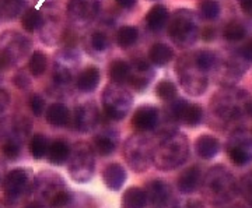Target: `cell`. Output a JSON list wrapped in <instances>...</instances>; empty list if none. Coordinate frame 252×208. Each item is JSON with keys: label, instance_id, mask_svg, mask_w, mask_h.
Here are the masks:
<instances>
[{"label": "cell", "instance_id": "obj_29", "mask_svg": "<svg viewBox=\"0 0 252 208\" xmlns=\"http://www.w3.org/2000/svg\"><path fill=\"white\" fill-rule=\"evenodd\" d=\"M172 57H174V51L171 49V46L162 44V42L154 44L149 51V62L153 63L154 66H158V67H162V66L170 63Z\"/></svg>", "mask_w": 252, "mask_h": 208}, {"label": "cell", "instance_id": "obj_47", "mask_svg": "<svg viewBox=\"0 0 252 208\" xmlns=\"http://www.w3.org/2000/svg\"><path fill=\"white\" fill-rule=\"evenodd\" d=\"M172 208H205L203 204L198 201V200H188V201H184V203H180L177 206H174Z\"/></svg>", "mask_w": 252, "mask_h": 208}, {"label": "cell", "instance_id": "obj_1", "mask_svg": "<svg viewBox=\"0 0 252 208\" xmlns=\"http://www.w3.org/2000/svg\"><path fill=\"white\" fill-rule=\"evenodd\" d=\"M252 98L248 91L237 87H223L212 97L209 113L215 129L233 131L245 119L251 118Z\"/></svg>", "mask_w": 252, "mask_h": 208}, {"label": "cell", "instance_id": "obj_16", "mask_svg": "<svg viewBox=\"0 0 252 208\" xmlns=\"http://www.w3.org/2000/svg\"><path fill=\"white\" fill-rule=\"evenodd\" d=\"M3 190L9 200H18L23 197L30 186V173L23 168H16L10 171L3 178Z\"/></svg>", "mask_w": 252, "mask_h": 208}, {"label": "cell", "instance_id": "obj_50", "mask_svg": "<svg viewBox=\"0 0 252 208\" xmlns=\"http://www.w3.org/2000/svg\"><path fill=\"white\" fill-rule=\"evenodd\" d=\"M119 3L124 9H132L137 3V0H119Z\"/></svg>", "mask_w": 252, "mask_h": 208}, {"label": "cell", "instance_id": "obj_41", "mask_svg": "<svg viewBox=\"0 0 252 208\" xmlns=\"http://www.w3.org/2000/svg\"><path fill=\"white\" fill-rule=\"evenodd\" d=\"M156 95H157V98L167 101V102L175 100V97H177V87H175V84L171 80L162 78L156 85Z\"/></svg>", "mask_w": 252, "mask_h": 208}, {"label": "cell", "instance_id": "obj_14", "mask_svg": "<svg viewBox=\"0 0 252 208\" xmlns=\"http://www.w3.org/2000/svg\"><path fill=\"white\" fill-rule=\"evenodd\" d=\"M31 46L32 44L30 38L18 31L9 29L0 34V52L6 54L13 64L24 59L30 53Z\"/></svg>", "mask_w": 252, "mask_h": 208}, {"label": "cell", "instance_id": "obj_46", "mask_svg": "<svg viewBox=\"0 0 252 208\" xmlns=\"http://www.w3.org/2000/svg\"><path fill=\"white\" fill-rule=\"evenodd\" d=\"M240 4V9L245 16L252 18V0H237Z\"/></svg>", "mask_w": 252, "mask_h": 208}, {"label": "cell", "instance_id": "obj_21", "mask_svg": "<svg viewBox=\"0 0 252 208\" xmlns=\"http://www.w3.org/2000/svg\"><path fill=\"white\" fill-rule=\"evenodd\" d=\"M119 143V133L114 129L105 127L93 140V150L101 156L114 154Z\"/></svg>", "mask_w": 252, "mask_h": 208}, {"label": "cell", "instance_id": "obj_12", "mask_svg": "<svg viewBox=\"0 0 252 208\" xmlns=\"http://www.w3.org/2000/svg\"><path fill=\"white\" fill-rule=\"evenodd\" d=\"M225 154L235 166H245L252 162V133L237 129L231 131L225 143Z\"/></svg>", "mask_w": 252, "mask_h": 208}, {"label": "cell", "instance_id": "obj_26", "mask_svg": "<svg viewBox=\"0 0 252 208\" xmlns=\"http://www.w3.org/2000/svg\"><path fill=\"white\" fill-rule=\"evenodd\" d=\"M99 80H101V73H99L98 67L95 66H89L86 69H83L79 76H77V80H76V84H77V88L81 91V92H93L98 87Z\"/></svg>", "mask_w": 252, "mask_h": 208}, {"label": "cell", "instance_id": "obj_33", "mask_svg": "<svg viewBox=\"0 0 252 208\" xmlns=\"http://www.w3.org/2000/svg\"><path fill=\"white\" fill-rule=\"evenodd\" d=\"M117 45L122 49H129L135 45L139 39V31L133 26H124L117 31Z\"/></svg>", "mask_w": 252, "mask_h": 208}, {"label": "cell", "instance_id": "obj_22", "mask_svg": "<svg viewBox=\"0 0 252 208\" xmlns=\"http://www.w3.org/2000/svg\"><path fill=\"white\" fill-rule=\"evenodd\" d=\"M202 179H203V173H202V169L198 165L189 166L185 171L181 172L178 179H177L178 190L184 194H192L200 187Z\"/></svg>", "mask_w": 252, "mask_h": 208}, {"label": "cell", "instance_id": "obj_35", "mask_svg": "<svg viewBox=\"0 0 252 208\" xmlns=\"http://www.w3.org/2000/svg\"><path fill=\"white\" fill-rule=\"evenodd\" d=\"M21 144H23V141H20L17 138L0 137V151H1V155L6 159H9V161L17 159L20 154H21Z\"/></svg>", "mask_w": 252, "mask_h": 208}, {"label": "cell", "instance_id": "obj_7", "mask_svg": "<svg viewBox=\"0 0 252 208\" xmlns=\"http://www.w3.org/2000/svg\"><path fill=\"white\" fill-rule=\"evenodd\" d=\"M251 62H248L238 49L228 54H220L212 78L221 87H235V84L243 78L245 72L250 69Z\"/></svg>", "mask_w": 252, "mask_h": 208}, {"label": "cell", "instance_id": "obj_45", "mask_svg": "<svg viewBox=\"0 0 252 208\" xmlns=\"http://www.w3.org/2000/svg\"><path fill=\"white\" fill-rule=\"evenodd\" d=\"M10 104V95L9 92L3 88H0V115L7 109Z\"/></svg>", "mask_w": 252, "mask_h": 208}, {"label": "cell", "instance_id": "obj_36", "mask_svg": "<svg viewBox=\"0 0 252 208\" xmlns=\"http://www.w3.org/2000/svg\"><path fill=\"white\" fill-rule=\"evenodd\" d=\"M48 69V56L42 51H35L28 60V72L34 77L44 76Z\"/></svg>", "mask_w": 252, "mask_h": 208}, {"label": "cell", "instance_id": "obj_43", "mask_svg": "<svg viewBox=\"0 0 252 208\" xmlns=\"http://www.w3.org/2000/svg\"><path fill=\"white\" fill-rule=\"evenodd\" d=\"M28 105H30L31 112L35 115L36 118H38V116H41V115H42V113L46 110L45 100H44L39 94H32V95L30 97Z\"/></svg>", "mask_w": 252, "mask_h": 208}, {"label": "cell", "instance_id": "obj_15", "mask_svg": "<svg viewBox=\"0 0 252 208\" xmlns=\"http://www.w3.org/2000/svg\"><path fill=\"white\" fill-rule=\"evenodd\" d=\"M99 13V0H70L67 3V16L77 27L89 26Z\"/></svg>", "mask_w": 252, "mask_h": 208}, {"label": "cell", "instance_id": "obj_24", "mask_svg": "<svg viewBox=\"0 0 252 208\" xmlns=\"http://www.w3.org/2000/svg\"><path fill=\"white\" fill-rule=\"evenodd\" d=\"M170 18V13L165 6L156 4L146 14V27L152 32H158L167 26Z\"/></svg>", "mask_w": 252, "mask_h": 208}, {"label": "cell", "instance_id": "obj_10", "mask_svg": "<svg viewBox=\"0 0 252 208\" xmlns=\"http://www.w3.org/2000/svg\"><path fill=\"white\" fill-rule=\"evenodd\" d=\"M95 168L94 150L87 143H76L70 150L67 169L70 178L77 183H86L93 178Z\"/></svg>", "mask_w": 252, "mask_h": 208}, {"label": "cell", "instance_id": "obj_25", "mask_svg": "<svg viewBox=\"0 0 252 208\" xmlns=\"http://www.w3.org/2000/svg\"><path fill=\"white\" fill-rule=\"evenodd\" d=\"M220 151V143L212 134H202L195 143V153L202 159H213Z\"/></svg>", "mask_w": 252, "mask_h": 208}, {"label": "cell", "instance_id": "obj_32", "mask_svg": "<svg viewBox=\"0 0 252 208\" xmlns=\"http://www.w3.org/2000/svg\"><path fill=\"white\" fill-rule=\"evenodd\" d=\"M87 48L90 49L93 53L101 54L107 52L109 48L108 35L101 29L93 31L90 35L87 36Z\"/></svg>", "mask_w": 252, "mask_h": 208}, {"label": "cell", "instance_id": "obj_44", "mask_svg": "<svg viewBox=\"0 0 252 208\" xmlns=\"http://www.w3.org/2000/svg\"><path fill=\"white\" fill-rule=\"evenodd\" d=\"M13 82L17 85L18 88H26L30 85V77H28L27 73L24 72H18L16 76H14V78H13Z\"/></svg>", "mask_w": 252, "mask_h": 208}, {"label": "cell", "instance_id": "obj_28", "mask_svg": "<svg viewBox=\"0 0 252 208\" xmlns=\"http://www.w3.org/2000/svg\"><path fill=\"white\" fill-rule=\"evenodd\" d=\"M72 147L67 144L64 140H56L49 144L48 148V161L54 165H63L66 161H69Z\"/></svg>", "mask_w": 252, "mask_h": 208}, {"label": "cell", "instance_id": "obj_4", "mask_svg": "<svg viewBox=\"0 0 252 208\" xmlns=\"http://www.w3.org/2000/svg\"><path fill=\"white\" fill-rule=\"evenodd\" d=\"M189 156L188 137L181 131H165L154 144L152 162L158 171H174L187 162Z\"/></svg>", "mask_w": 252, "mask_h": 208}, {"label": "cell", "instance_id": "obj_42", "mask_svg": "<svg viewBox=\"0 0 252 208\" xmlns=\"http://www.w3.org/2000/svg\"><path fill=\"white\" fill-rule=\"evenodd\" d=\"M238 191L247 201V204L252 208V172L244 175L238 182Z\"/></svg>", "mask_w": 252, "mask_h": 208}, {"label": "cell", "instance_id": "obj_31", "mask_svg": "<svg viewBox=\"0 0 252 208\" xmlns=\"http://www.w3.org/2000/svg\"><path fill=\"white\" fill-rule=\"evenodd\" d=\"M109 78L114 84H125L129 81L130 77V64L122 60V59H117L112 63L109 64Z\"/></svg>", "mask_w": 252, "mask_h": 208}, {"label": "cell", "instance_id": "obj_9", "mask_svg": "<svg viewBox=\"0 0 252 208\" xmlns=\"http://www.w3.org/2000/svg\"><path fill=\"white\" fill-rule=\"evenodd\" d=\"M102 106L107 118L111 120H122L133 105V97L121 84H108L102 91Z\"/></svg>", "mask_w": 252, "mask_h": 208}, {"label": "cell", "instance_id": "obj_5", "mask_svg": "<svg viewBox=\"0 0 252 208\" xmlns=\"http://www.w3.org/2000/svg\"><path fill=\"white\" fill-rule=\"evenodd\" d=\"M38 203L49 208H67L72 204V193L64 182L54 173H42L35 182Z\"/></svg>", "mask_w": 252, "mask_h": 208}, {"label": "cell", "instance_id": "obj_17", "mask_svg": "<svg viewBox=\"0 0 252 208\" xmlns=\"http://www.w3.org/2000/svg\"><path fill=\"white\" fill-rule=\"evenodd\" d=\"M147 206L150 208H168L172 201V189L167 182L153 179L146 184Z\"/></svg>", "mask_w": 252, "mask_h": 208}, {"label": "cell", "instance_id": "obj_48", "mask_svg": "<svg viewBox=\"0 0 252 208\" xmlns=\"http://www.w3.org/2000/svg\"><path fill=\"white\" fill-rule=\"evenodd\" d=\"M216 29L213 27H206L203 31H202V39L203 41H213L215 38H216Z\"/></svg>", "mask_w": 252, "mask_h": 208}, {"label": "cell", "instance_id": "obj_6", "mask_svg": "<svg viewBox=\"0 0 252 208\" xmlns=\"http://www.w3.org/2000/svg\"><path fill=\"white\" fill-rule=\"evenodd\" d=\"M168 36L178 48H190L199 38V23L196 14L187 9L174 11L168 23Z\"/></svg>", "mask_w": 252, "mask_h": 208}, {"label": "cell", "instance_id": "obj_52", "mask_svg": "<svg viewBox=\"0 0 252 208\" xmlns=\"http://www.w3.org/2000/svg\"><path fill=\"white\" fill-rule=\"evenodd\" d=\"M223 208H247V207H244V206H224Z\"/></svg>", "mask_w": 252, "mask_h": 208}, {"label": "cell", "instance_id": "obj_20", "mask_svg": "<svg viewBox=\"0 0 252 208\" xmlns=\"http://www.w3.org/2000/svg\"><path fill=\"white\" fill-rule=\"evenodd\" d=\"M154 70L149 62L144 59H136L130 63V77H129V84L135 88L136 91H143L149 87L150 81L153 80Z\"/></svg>", "mask_w": 252, "mask_h": 208}, {"label": "cell", "instance_id": "obj_40", "mask_svg": "<svg viewBox=\"0 0 252 208\" xmlns=\"http://www.w3.org/2000/svg\"><path fill=\"white\" fill-rule=\"evenodd\" d=\"M199 13L207 21H215L221 14V7L216 0H203L199 6Z\"/></svg>", "mask_w": 252, "mask_h": 208}, {"label": "cell", "instance_id": "obj_19", "mask_svg": "<svg viewBox=\"0 0 252 208\" xmlns=\"http://www.w3.org/2000/svg\"><path fill=\"white\" fill-rule=\"evenodd\" d=\"M160 120H161V115L158 109L152 105H143L135 110L132 116V126L139 133H149L158 127Z\"/></svg>", "mask_w": 252, "mask_h": 208}, {"label": "cell", "instance_id": "obj_3", "mask_svg": "<svg viewBox=\"0 0 252 208\" xmlns=\"http://www.w3.org/2000/svg\"><path fill=\"white\" fill-rule=\"evenodd\" d=\"M200 190L205 201L215 207L228 206L240 194L235 176L223 165L212 166L203 175Z\"/></svg>", "mask_w": 252, "mask_h": 208}, {"label": "cell", "instance_id": "obj_53", "mask_svg": "<svg viewBox=\"0 0 252 208\" xmlns=\"http://www.w3.org/2000/svg\"><path fill=\"white\" fill-rule=\"evenodd\" d=\"M251 118H252V109H251Z\"/></svg>", "mask_w": 252, "mask_h": 208}, {"label": "cell", "instance_id": "obj_34", "mask_svg": "<svg viewBox=\"0 0 252 208\" xmlns=\"http://www.w3.org/2000/svg\"><path fill=\"white\" fill-rule=\"evenodd\" d=\"M247 34H248L247 27L237 20L227 23L223 28V38L227 42H240L247 36Z\"/></svg>", "mask_w": 252, "mask_h": 208}, {"label": "cell", "instance_id": "obj_37", "mask_svg": "<svg viewBox=\"0 0 252 208\" xmlns=\"http://www.w3.org/2000/svg\"><path fill=\"white\" fill-rule=\"evenodd\" d=\"M24 0H0V20L11 21L23 9Z\"/></svg>", "mask_w": 252, "mask_h": 208}, {"label": "cell", "instance_id": "obj_30", "mask_svg": "<svg viewBox=\"0 0 252 208\" xmlns=\"http://www.w3.org/2000/svg\"><path fill=\"white\" fill-rule=\"evenodd\" d=\"M147 196L146 191L140 187H129L122 196L121 208H146Z\"/></svg>", "mask_w": 252, "mask_h": 208}, {"label": "cell", "instance_id": "obj_39", "mask_svg": "<svg viewBox=\"0 0 252 208\" xmlns=\"http://www.w3.org/2000/svg\"><path fill=\"white\" fill-rule=\"evenodd\" d=\"M49 141L44 134H35L30 141V151L35 159H41L48 154Z\"/></svg>", "mask_w": 252, "mask_h": 208}, {"label": "cell", "instance_id": "obj_18", "mask_svg": "<svg viewBox=\"0 0 252 208\" xmlns=\"http://www.w3.org/2000/svg\"><path fill=\"white\" fill-rule=\"evenodd\" d=\"M99 122L98 108L94 102H84L74 109V126L81 133L94 130Z\"/></svg>", "mask_w": 252, "mask_h": 208}, {"label": "cell", "instance_id": "obj_2", "mask_svg": "<svg viewBox=\"0 0 252 208\" xmlns=\"http://www.w3.org/2000/svg\"><path fill=\"white\" fill-rule=\"evenodd\" d=\"M219 53L207 49L182 54L175 64V74L181 87L192 97H200L209 87Z\"/></svg>", "mask_w": 252, "mask_h": 208}, {"label": "cell", "instance_id": "obj_54", "mask_svg": "<svg viewBox=\"0 0 252 208\" xmlns=\"http://www.w3.org/2000/svg\"><path fill=\"white\" fill-rule=\"evenodd\" d=\"M251 133H252V130H251Z\"/></svg>", "mask_w": 252, "mask_h": 208}, {"label": "cell", "instance_id": "obj_27", "mask_svg": "<svg viewBox=\"0 0 252 208\" xmlns=\"http://www.w3.org/2000/svg\"><path fill=\"white\" fill-rule=\"evenodd\" d=\"M46 122L54 127H64L70 122V110L66 105L55 102L45 110Z\"/></svg>", "mask_w": 252, "mask_h": 208}, {"label": "cell", "instance_id": "obj_51", "mask_svg": "<svg viewBox=\"0 0 252 208\" xmlns=\"http://www.w3.org/2000/svg\"><path fill=\"white\" fill-rule=\"evenodd\" d=\"M24 208H45L41 203H30V204H27Z\"/></svg>", "mask_w": 252, "mask_h": 208}, {"label": "cell", "instance_id": "obj_49", "mask_svg": "<svg viewBox=\"0 0 252 208\" xmlns=\"http://www.w3.org/2000/svg\"><path fill=\"white\" fill-rule=\"evenodd\" d=\"M11 66H13V62L10 60L6 54L0 52V73L6 72V70H7V69H10Z\"/></svg>", "mask_w": 252, "mask_h": 208}, {"label": "cell", "instance_id": "obj_38", "mask_svg": "<svg viewBox=\"0 0 252 208\" xmlns=\"http://www.w3.org/2000/svg\"><path fill=\"white\" fill-rule=\"evenodd\" d=\"M21 24L27 32H35L36 29H41V27H42L44 18L36 9H28L23 16Z\"/></svg>", "mask_w": 252, "mask_h": 208}, {"label": "cell", "instance_id": "obj_11", "mask_svg": "<svg viewBox=\"0 0 252 208\" xmlns=\"http://www.w3.org/2000/svg\"><path fill=\"white\" fill-rule=\"evenodd\" d=\"M80 66V54L74 48H64L58 54L54 64V74L52 80L54 85L58 90H63L70 85L76 73L79 72Z\"/></svg>", "mask_w": 252, "mask_h": 208}, {"label": "cell", "instance_id": "obj_23", "mask_svg": "<svg viewBox=\"0 0 252 208\" xmlns=\"http://www.w3.org/2000/svg\"><path fill=\"white\" fill-rule=\"evenodd\" d=\"M126 179H127V175H126L125 168L121 163H108L102 169V181L109 190H119L125 184Z\"/></svg>", "mask_w": 252, "mask_h": 208}, {"label": "cell", "instance_id": "obj_13", "mask_svg": "<svg viewBox=\"0 0 252 208\" xmlns=\"http://www.w3.org/2000/svg\"><path fill=\"white\" fill-rule=\"evenodd\" d=\"M167 118L185 126H198L205 120V110L198 104H190L185 100L172 101L167 108Z\"/></svg>", "mask_w": 252, "mask_h": 208}, {"label": "cell", "instance_id": "obj_8", "mask_svg": "<svg viewBox=\"0 0 252 208\" xmlns=\"http://www.w3.org/2000/svg\"><path fill=\"white\" fill-rule=\"evenodd\" d=\"M154 144L152 138L137 133L127 138L124 147V156L129 168L137 173H143L152 165Z\"/></svg>", "mask_w": 252, "mask_h": 208}]
</instances>
